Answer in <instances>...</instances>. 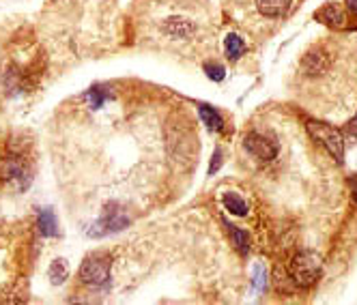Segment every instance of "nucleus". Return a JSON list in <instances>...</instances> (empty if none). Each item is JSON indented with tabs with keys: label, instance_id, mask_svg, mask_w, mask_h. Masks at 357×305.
<instances>
[{
	"label": "nucleus",
	"instance_id": "f257e3e1",
	"mask_svg": "<svg viewBox=\"0 0 357 305\" xmlns=\"http://www.w3.org/2000/svg\"><path fill=\"white\" fill-rule=\"evenodd\" d=\"M166 150L170 159L183 168L194 162V155L198 152V138L188 116L174 112L166 120Z\"/></svg>",
	"mask_w": 357,
	"mask_h": 305
},
{
	"label": "nucleus",
	"instance_id": "0eeeda50",
	"mask_svg": "<svg viewBox=\"0 0 357 305\" xmlns=\"http://www.w3.org/2000/svg\"><path fill=\"white\" fill-rule=\"evenodd\" d=\"M3 176L15 185L17 189H26L31 185V166H29V159L22 155V152H11L9 157H5V164H3Z\"/></svg>",
	"mask_w": 357,
	"mask_h": 305
},
{
	"label": "nucleus",
	"instance_id": "423d86ee",
	"mask_svg": "<svg viewBox=\"0 0 357 305\" xmlns=\"http://www.w3.org/2000/svg\"><path fill=\"white\" fill-rule=\"evenodd\" d=\"M314 19L321 22L323 26H327L331 31H340V33L355 31L357 29V19L349 11H344L338 3H327V5H323L314 13Z\"/></svg>",
	"mask_w": 357,
	"mask_h": 305
},
{
	"label": "nucleus",
	"instance_id": "f8f14e48",
	"mask_svg": "<svg viewBox=\"0 0 357 305\" xmlns=\"http://www.w3.org/2000/svg\"><path fill=\"white\" fill-rule=\"evenodd\" d=\"M293 0H257V7L265 17H282L291 9Z\"/></svg>",
	"mask_w": 357,
	"mask_h": 305
},
{
	"label": "nucleus",
	"instance_id": "dca6fc26",
	"mask_svg": "<svg viewBox=\"0 0 357 305\" xmlns=\"http://www.w3.org/2000/svg\"><path fill=\"white\" fill-rule=\"evenodd\" d=\"M224 226H226L228 235H231V241H233L235 249L241 253V256H245L248 249H250V237H248V233L241 230V228H237L235 224H228L226 219H224Z\"/></svg>",
	"mask_w": 357,
	"mask_h": 305
},
{
	"label": "nucleus",
	"instance_id": "b1692460",
	"mask_svg": "<svg viewBox=\"0 0 357 305\" xmlns=\"http://www.w3.org/2000/svg\"><path fill=\"white\" fill-rule=\"evenodd\" d=\"M351 196H353V200L357 202V179L353 181V191H351Z\"/></svg>",
	"mask_w": 357,
	"mask_h": 305
},
{
	"label": "nucleus",
	"instance_id": "6e6552de",
	"mask_svg": "<svg viewBox=\"0 0 357 305\" xmlns=\"http://www.w3.org/2000/svg\"><path fill=\"white\" fill-rule=\"evenodd\" d=\"M243 148L250 152L252 157H257L261 162H271L278 157V142L271 140L265 134L259 132H250L243 140Z\"/></svg>",
	"mask_w": 357,
	"mask_h": 305
},
{
	"label": "nucleus",
	"instance_id": "2eb2a0df",
	"mask_svg": "<svg viewBox=\"0 0 357 305\" xmlns=\"http://www.w3.org/2000/svg\"><path fill=\"white\" fill-rule=\"evenodd\" d=\"M198 116H200V120L207 125V130L209 132H222L224 130V118L220 116V112L218 110H213V108H209V106H198Z\"/></svg>",
	"mask_w": 357,
	"mask_h": 305
},
{
	"label": "nucleus",
	"instance_id": "4468645a",
	"mask_svg": "<svg viewBox=\"0 0 357 305\" xmlns=\"http://www.w3.org/2000/svg\"><path fill=\"white\" fill-rule=\"evenodd\" d=\"M108 99H112V91H108L106 86H91L84 95V101L91 110H99Z\"/></svg>",
	"mask_w": 357,
	"mask_h": 305
},
{
	"label": "nucleus",
	"instance_id": "20e7f679",
	"mask_svg": "<svg viewBox=\"0 0 357 305\" xmlns=\"http://www.w3.org/2000/svg\"><path fill=\"white\" fill-rule=\"evenodd\" d=\"M110 273H112V260L108 253H91L80 267L82 284L91 288H106L110 284Z\"/></svg>",
	"mask_w": 357,
	"mask_h": 305
},
{
	"label": "nucleus",
	"instance_id": "39448f33",
	"mask_svg": "<svg viewBox=\"0 0 357 305\" xmlns=\"http://www.w3.org/2000/svg\"><path fill=\"white\" fill-rule=\"evenodd\" d=\"M130 226V215L125 213V209L121 205H116V202H112V205H108L104 211H101L99 219L89 228V237H108V235H116L121 230H125V228Z\"/></svg>",
	"mask_w": 357,
	"mask_h": 305
},
{
	"label": "nucleus",
	"instance_id": "7ed1b4c3",
	"mask_svg": "<svg viewBox=\"0 0 357 305\" xmlns=\"http://www.w3.org/2000/svg\"><path fill=\"white\" fill-rule=\"evenodd\" d=\"M305 130H308V134H310V138L314 142L325 146V150L338 164L344 162V138H342V134L336 130V127L321 123V120H308V123H305Z\"/></svg>",
	"mask_w": 357,
	"mask_h": 305
},
{
	"label": "nucleus",
	"instance_id": "4be33fe9",
	"mask_svg": "<svg viewBox=\"0 0 357 305\" xmlns=\"http://www.w3.org/2000/svg\"><path fill=\"white\" fill-rule=\"evenodd\" d=\"M220 166H222V150H220V148H215L213 159H211V166H209V174H215V172L220 170Z\"/></svg>",
	"mask_w": 357,
	"mask_h": 305
},
{
	"label": "nucleus",
	"instance_id": "f03ea898",
	"mask_svg": "<svg viewBox=\"0 0 357 305\" xmlns=\"http://www.w3.org/2000/svg\"><path fill=\"white\" fill-rule=\"evenodd\" d=\"M289 275L297 288H310L321 275V258L314 251H299L289 265Z\"/></svg>",
	"mask_w": 357,
	"mask_h": 305
},
{
	"label": "nucleus",
	"instance_id": "a211bd4d",
	"mask_svg": "<svg viewBox=\"0 0 357 305\" xmlns=\"http://www.w3.org/2000/svg\"><path fill=\"white\" fill-rule=\"evenodd\" d=\"M47 277H50V282H52L54 286H61L67 282V277H69V267L63 258H56L52 265H50L47 269Z\"/></svg>",
	"mask_w": 357,
	"mask_h": 305
},
{
	"label": "nucleus",
	"instance_id": "1a4fd4ad",
	"mask_svg": "<svg viewBox=\"0 0 357 305\" xmlns=\"http://www.w3.org/2000/svg\"><path fill=\"white\" fill-rule=\"evenodd\" d=\"M331 65L329 54L323 47H312L303 54L301 58V71L303 75H310V78H317V75H323Z\"/></svg>",
	"mask_w": 357,
	"mask_h": 305
},
{
	"label": "nucleus",
	"instance_id": "ddd939ff",
	"mask_svg": "<svg viewBox=\"0 0 357 305\" xmlns=\"http://www.w3.org/2000/svg\"><path fill=\"white\" fill-rule=\"evenodd\" d=\"M222 205L224 209L231 213V215H237V217H245L248 215V205L241 196H237L235 191H226L222 196Z\"/></svg>",
	"mask_w": 357,
	"mask_h": 305
},
{
	"label": "nucleus",
	"instance_id": "6ab92c4d",
	"mask_svg": "<svg viewBox=\"0 0 357 305\" xmlns=\"http://www.w3.org/2000/svg\"><path fill=\"white\" fill-rule=\"evenodd\" d=\"M205 73H207V78L213 82H222L226 78V69L220 63H205Z\"/></svg>",
	"mask_w": 357,
	"mask_h": 305
},
{
	"label": "nucleus",
	"instance_id": "f3484780",
	"mask_svg": "<svg viewBox=\"0 0 357 305\" xmlns=\"http://www.w3.org/2000/svg\"><path fill=\"white\" fill-rule=\"evenodd\" d=\"M224 52L228 56V61H239L241 54L245 52V43L239 35L231 33V35H226L224 39Z\"/></svg>",
	"mask_w": 357,
	"mask_h": 305
},
{
	"label": "nucleus",
	"instance_id": "412c9836",
	"mask_svg": "<svg viewBox=\"0 0 357 305\" xmlns=\"http://www.w3.org/2000/svg\"><path fill=\"white\" fill-rule=\"evenodd\" d=\"M344 134H347V138H349L351 142H357V114H355V116L349 120V125H347Z\"/></svg>",
	"mask_w": 357,
	"mask_h": 305
},
{
	"label": "nucleus",
	"instance_id": "aec40b11",
	"mask_svg": "<svg viewBox=\"0 0 357 305\" xmlns=\"http://www.w3.org/2000/svg\"><path fill=\"white\" fill-rule=\"evenodd\" d=\"M267 284V271L263 265H257V269H254V286H257V290H263Z\"/></svg>",
	"mask_w": 357,
	"mask_h": 305
},
{
	"label": "nucleus",
	"instance_id": "5701e85b",
	"mask_svg": "<svg viewBox=\"0 0 357 305\" xmlns=\"http://www.w3.org/2000/svg\"><path fill=\"white\" fill-rule=\"evenodd\" d=\"M347 7H349V13L357 19V0H347Z\"/></svg>",
	"mask_w": 357,
	"mask_h": 305
},
{
	"label": "nucleus",
	"instance_id": "9b49d317",
	"mask_svg": "<svg viewBox=\"0 0 357 305\" xmlns=\"http://www.w3.org/2000/svg\"><path fill=\"white\" fill-rule=\"evenodd\" d=\"M37 230L45 239L59 235V219H56V215H54L52 209L43 207V209L37 211Z\"/></svg>",
	"mask_w": 357,
	"mask_h": 305
},
{
	"label": "nucleus",
	"instance_id": "9d476101",
	"mask_svg": "<svg viewBox=\"0 0 357 305\" xmlns=\"http://www.w3.org/2000/svg\"><path fill=\"white\" fill-rule=\"evenodd\" d=\"M164 33L174 39H188L196 33V26L188 17H168L164 22Z\"/></svg>",
	"mask_w": 357,
	"mask_h": 305
}]
</instances>
